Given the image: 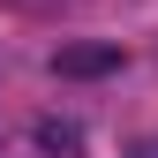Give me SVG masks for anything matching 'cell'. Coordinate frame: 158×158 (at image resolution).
Masks as SVG:
<instances>
[{
	"mask_svg": "<svg viewBox=\"0 0 158 158\" xmlns=\"http://www.w3.org/2000/svg\"><path fill=\"white\" fill-rule=\"evenodd\" d=\"M121 68V45H60L53 53V75H113Z\"/></svg>",
	"mask_w": 158,
	"mask_h": 158,
	"instance_id": "cell-1",
	"label": "cell"
},
{
	"mask_svg": "<svg viewBox=\"0 0 158 158\" xmlns=\"http://www.w3.org/2000/svg\"><path fill=\"white\" fill-rule=\"evenodd\" d=\"M135 158H158V135H151V143H135Z\"/></svg>",
	"mask_w": 158,
	"mask_h": 158,
	"instance_id": "cell-3",
	"label": "cell"
},
{
	"mask_svg": "<svg viewBox=\"0 0 158 158\" xmlns=\"http://www.w3.org/2000/svg\"><path fill=\"white\" fill-rule=\"evenodd\" d=\"M30 135H38V151H45V158H83V128H75V121H60V113H45Z\"/></svg>",
	"mask_w": 158,
	"mask_h": 158,
	"instance_id": "cell-2",
	"label": "cell"
}]
</instances>
